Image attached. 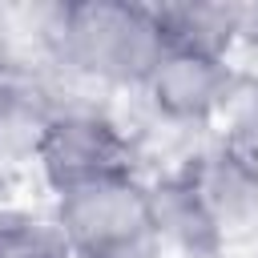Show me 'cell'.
Wrapping results in <instances>:
<instances>
[{"instance_id":"8","label":"cell","mask_w":258,"mask_h":258,"mask_svg":"<svg viewBox=\"0 0 258 258\" xmlns=\"http://www.w3.org/2000/svg\"><path fill=\"white\" fill-rule=\"evenodd\" d=\"M165 44L230 56L234 48V4L222 0H181V4H153Z\"/></svg>"},{"instance_id":"7","label":"cell","mask_w":258,"mask_h":258,"mask_svg":"<svg viewBox=\"0 0 258 258\" xmlns=\"http://www.w3.org/2000/svg\"><path fill=\"white\" fill-rule=\"evenodd\" d=\"M64 105L52 97L48 81L16 60H0V161H28L52 117Z\"/></svg>"},{"instance_id":"9","label":"cell","mask_w":258,"mask_h":258,"mask_svg":"<svg viewBox=\"0 0 258 258\" xmlns=\"http://www.w3.org/2000/svg\"><path fill=\"white\" fill-rule=\"evenodd\" d=\"M0 258H73L56 222L28 210H0Z\"/></svg>"},{"instance_id":"1","label":"cell","mask_w":258,"mask_h":258,"mask_svg":"<svg viewBox=\"0 0 258 258\" xmlns=\"http://www.w3.org/2000/svg\"><path fill=\"white\" fill-rule=\"evenodd\" d=\"M44 40L52 56L93 81L109 85H145L153 60L165 48L153 4L121 0H73L48 12Z\"/></svg>"},{"instance_id":"3","label":"cell","mask_w":258,"mask_h":258,"mask_svg":"<svg viewBox=\"0 0 258 258\" xmlns=\"http://www.w3.org/2000/svg\"><path fill=\"white\" fill-rule=\"evenodd\" d=\"M52 185V194L133 173V145L129 137L93 109H60L44 129L36 157H32Z\"/></svg>"},{"instance_id":"10","label":"cell","mask_w":258,"mask_h":258,"mask_svg":"<svg viewBox=\"0 0 258 258\" xmlns=\"http://www.w3.org/2000/svg\"><path fill=\"white\" fill-rule=\"evenodd\" d=\"M234 44L258 48V4H234Z\"/></svg>"},{"instance_id":"5","label":"cell","mask_w":258,"mask_h":258,"mask_svg":"<svg viewBox=\"0 0 258 258\" xmlns=\"http://www.w3.org/2000/svg\"><path fill=\"white\" fill-rule=\"evenodd\" d=\"M226 238L258 230V145L230 137L181 161Z\"/></svg>"},{"instance_id":"6","label":"cell","mask_w":258,"mask_h":258,"mask_svg":"<svg viewBox=\"0 0 258 258\" xmlns=\"http://www.w3.org/2000/svg\"><path fill=\"white\" fill-rule=\"evenodd\" d=\"M149 194V218L161 238V246L177 250L181 258H222L230 238L222 234L214 210L206 206L202 189L185 173V165L161 173L157 181L145 185Z\"/></svg>"},{"instance_id":"2","label":"cell","mask_w":258,"mask_h":258,"mask_svg":"<svg viewBox=\"0 0 258 258\" xmlns=\"http://www.w3.org/2000/svg\"><path fill=\"white\" fill-rule=\"evenodd\" d=\"M52 222L73 258H161L165 250L137 173L101 177L56 194Z\"/></svg>"},{"instance_id":"4","label":"cell","mask_w":258,"mask_h":258,"mask_svg":"<svg viewBox=\"0 0 258 258\" xmlns=\"http://www.w3.org/2000/svg\"><path fill=\"white\" fill-rule=\"evenodd\" d=\"M141 89L165 121L206 125L222 109H230L234 97H242V73L230 64V56L165 44Z\"/></svg>"}]
</instances>
